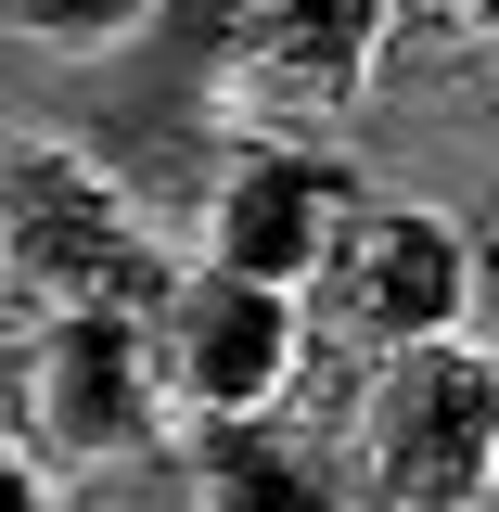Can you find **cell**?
<instances>
[{
	"label": "cell",
	"instance_id": "7c38bea8",
	"mask_svg": "<svg viewBox=\"0 0 499 512\" xmlns=\"http://www.w3.org/2000/svg\"><path fill=\"white\" fill-rule=\"evenodd\" d=\"M0 512H52V487H39V461H26V436H0Z\"/></svg>",
	"mask_w": 499,
	"mask_h": 512
},
{
	"label": "cell",
	"instance_id": "5b68a950",
	"mask_svg": "<svg viewBox=\"0 0 499 512\" xmlns=\"http://www.w3.org/2000/svg\"><path fill=\"white\" fill-rule=\"evenodd\" d=\"M13 436L52 474H103L167 436L141 320H13Z\"/></svg>",
	"mask_w": 499,
	"mask_h": 512
},
{
	"label": "cell",
	"instance_id": "52a82bcc",
	"mask_svg": "<svg viewBox=\"0 0 499 512\" xmlns=\"http://www.w3.org/2000/svg\"><path fill=\"white\" fill-rule=\"evenodd\" d=\"M192 39L218 77H244V90H295V103H333V90H359L397 39V13L384 0H192Z\"/></svg>",
	"mask_w": 499,
	"mask_h": 512
},
{
	"label": "cell",
	"instance_id": "ba28073f",
	"mask_svg": "<svg viewBox=\"0 0 499 512\" xmlns=\"http://www.w3.org/2000/svg\"><path fill=\"white\" fill-rule=\"evenodd\" d=\"M167 512H346L333 461L269 423H167Z\"/></svg>",
	"mask_w": 499,
	"mask_h": 512
},
{
	"label": "cell",
	"instance_id": "30bf717a",
	"mask_svg": "<svg viewBox=\"0 0 499 512\" xmlns=\"http://www.w3.org/2000/svg\"><path fill=\"white\" fill-rule=\"evenodd\" d=\"M397 39H436V52H487L499 39V0H384Z\"/></svg>",
	"mask_w": 499,
	"mask_h": 512
},
{
	"label": "cell",
	"instance_id": "8992f818",
	"mask_svg": "<svg viewBox=\"0 0 499 512\" xmlns=\"http://www.w3.org/2000/svg\"><path fill=\"white\" fill-rule=\"evenodd\" d=\"M346 218H359L346 154H320V141H231V154L205 167V192H192V256L308 295V269L333 256Z\"/></svg>",
	"mask_w": 499,
	"mask_h": 512
},
{
	"label": "cell",
	"instance_id": "7a4b0ae2",
	"mask_svg": "<svg viewBox=\"0 0 499 512\" xmlns=\"http://www.w3.org/2000/svg\"><path fill=\"white\" fill-rule=\"evenodd\" d=\"M180 256L77 141H0V308L13 320H141Z\"/></svg>",
	"mask_w": 499,
	"mask_h": 512
},
{
	"label": "cell",
	"instance_id": "3957f363",
	"mask_svg": "<svg viewBox=\"0 0 499 512\" xmlns=\"http://www.w3.org/2000/svg\"><path fill=\"white\" fill-rule=\"evenodd\" d=\"M141 359H154V397L167 423H269L282 384L308 359V308L282 282H244L218 256H180L141 308Z\"/></svg>",
	"mask_w": 499,
	"mask_h": 512
},
{
	"label": "cell",
	"instance_id": "6da1fadb",
	"mask_svg": "<svg viewBox=\"0 0 499 512\" xmlns=\"http://www.w3.org/2000/svg\"><path fill=\"white\" fill-rule=\"evenodd\" d=\"M320 461H333L346 512H487V487H499V346L436 333V346L359 359L346 410L320 423Z\"/></svg>",
	"mask_w": 499,
	"mask_h": 512
},
{
	"label": "cell",
	"instance_id": "277c9868",
	"mask_svg": "<svg viewBox=\"0 0 499 512\" xmlns=\"http://www.w3.org/2000/svg\"><path fill=\"white\" fill-rule=\"evenodd\" d=\"M461 295H474L461 218L397 205V192H359V218L333 231V256L308 269L295 308H308V346H333V359H397V346L461 333Z\"/></svg>",
	"mask_w": 499,
	"mask_h": 512
},
{
	"label": "cell",
	"instance_id": "9c48e42d",
	"mask_svg": "<svg viewBox=\"0 0 499 512\" xmlns=\"http://www.w3.org/2000/svg\"><path fill=\"white\" fill-rule=\"evenodd\" d=\"M141 13H154V0H0V26L39 39V52H116Z\"/></svg>",
	"mask_w": 499,
	"mask_h": 512
},
{
	"label": "cell",
	"instance_id": "8fae6325",
	"mask_svg": "<svg viewBox=\"0 0 499 512\" xmlns=\"http://www.w3.org/2000/svg\"><path fill=\"white\" fill-rule=\"evenodd\" d=\"M461 256H474V282L499 295V180L474 192V205H461Z\"/></svg>",
	"mask_w": 499,
	"mask_h": 512
}]
</instances>
